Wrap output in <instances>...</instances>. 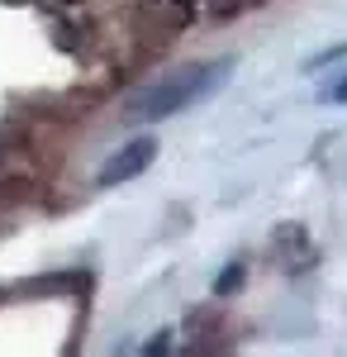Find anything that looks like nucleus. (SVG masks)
I'll use <instances>...</instances> for the list:
<instances>
[{
    "label": "nucleus",
    "instance_id": "f257e3e1",
    "mask_svg": "<svg viewBox=\"0 0 347 357\" xmlns=\"http://www.w3.org/2000/svg\"><path fill=\"white\" fill-rule=\"evenodd\" d=\"M229 67H233L229 57L205 62V67H176V72H167L162 82L143 86L138 96H129L124 119H129V124H157V119H171V114L186 110V105L205 100L210 91H219L224 77H229Z\"/></svg>",
    "mask_w": 347,
    "mask_h": 357
},
{
    "label": "nucleus",
    "instance_id": "f03ea898",
    "mask_svg": "<svg viewBox=\"0 0 347 357\" xmlns=\"http://www.w3.org/2000/svg\"><path fill=\"white\" fill-rule=\"evenodd\" d=\"M271 257H276V267L286 276H304L319 262V243L309 238L304 224H276V234H271Z\"/></svg>",
    "mask_w": 347,
    "mask_h": 357
},
{
    "label": "nucleus",
    "instance_id": "7ed1b4c3",
    "mask_svg": "<svg viewBox=\"0 0 347 357\" xmlns=\"http://www.w3.org/2000/svg\"><path fill=\"white\" fill-rule=\"evenodd\" d=\"M153 158H157V138H134V143H124L119 153H109V162L100 167V186H124V181H134V176H143L148 167H153Z\"/></svg>",
    "mask_w": 347,
    "mask_h": 357
},
{
    "label": "nucleus",
    "instance_id": "20e7f679",
    "mask_svg": "<svg viewBox=\"0 0 347 357\" xmlns=\"http://www.w3.org/2000/svg\"><path fill=\"white\" fill-rule=\"evenodd\" d=\"M238 286H242V267L233 262V267H224V272H219V281H214V296H233Z\"/></svg>",
    "mask_w": 347,
    "mask_h": 357
},
{
    "label": "nucleus",
    "instance_id": "39448f33",
    "mask_svg": "<svg viewBox=\"0 0 347 357\" xmlns=\"http://www.w3.org/2000/svg\"><path fill=\"white\" fill-rule=\"evenodd\" d=\"M323 100H347V77H338L333 86H323Z\"/></svg>",
    "mask_w": 347,
    "mask_h": 357
}]
</instances>
